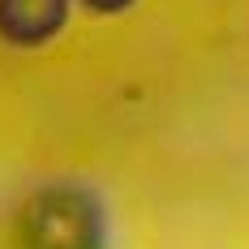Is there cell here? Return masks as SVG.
I'll return each instance as SVG.
<instances>
[{"label": "cell", "instance_id": "obj_1", "mask_svg": "<svg viewBox=\"0 0 249 249\" xmlns=\"http://www.w3.org/2000/svg\"><path fill=\"white\" fill-rule=\"evenodd\" d=\"M60 18V0H0V26L18 39L48 35Z\"/></svg>", "mask_w": 249, "mask_h": 249}, {"label": "cell", "instance_id": "obj_2", "mask_svg": "<svg viewBox=\"0 0 249 249\" xmlns=\"http://www.w3.org/2000/svg\"><path fill=\"white\" fill-rule=\"evenodd\" d=\"M95 4H121V0H95Z\"/></svg>", "mask_w": 249, "mask_h": 249}]
</instances>
